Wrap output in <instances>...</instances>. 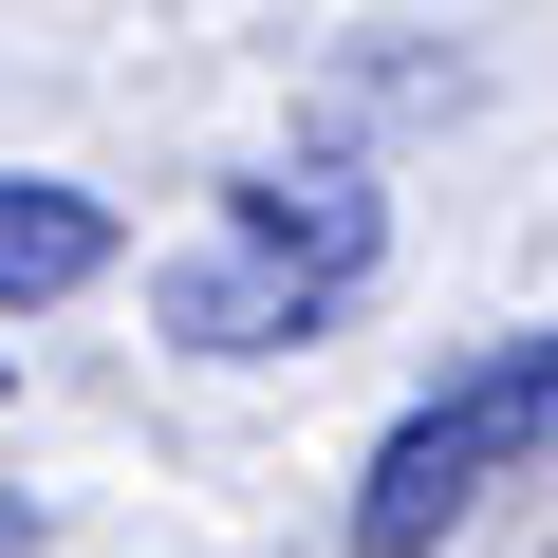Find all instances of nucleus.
Returning <instances> with one entry per match:
<instances>
[{
  "mask_svg": "<svg viewBox=\"0 0 558 558\" xmlns=\"http://www.w3.org/2000/svg\"><path fill=\"white\" fill-rule=\"evenodd\" d=\"M521 465H558V336H484L391 447H373V484H354V558H428L484 484H521Z\"/></svg>",
  "mask_w": 558,
  "mask_h": 558,
  "instance_id": "obj_2",
  "label": "nucleus"
},
{
  "mask_svg": "<svg viewBox=\"0 0 558 558\" xmlns=\"http://www.w3.org/2000/svg\"><path fill=\"white\" fill-rule=\"evenodd\" d=\"M373 242H391V205L354 168H242L223 223L168 260V336L186 354H279V336H317L354 279H373Z\"/></svg>",
  "mask_w": 558,
  "mask_h": 558,
  "instance_id": "obj_1",
  "label": "nucleus"
},
{
  "mask_svg": "<svg viewBox=\"0 0 558 558\" xmlns=\"http://www.w3.org/2000/svg\"><path fill=\"white\" fill-rule=\"evenodd\" d=\"M75 279H112V205L57 186V168H0V317L75 299Z\"/></svg>",
  "mask_w": 558,
  "mask_h": 558,
  "instance_id": "obj_3",
  "label": "nucleus"
},
{
  "mask_svg": "<svg viewBox=\"0 0 558 558\" xmlns=\"http://www.w3.org/2000/svg\"><path fill=\"white\" fill-rule=\"evenodd\" d=\"M20 539H38V484H0V558H20Z\"/></svg>",
  "mask_w": 558,
  "mask_h": 558,
  "instance_id": "obj_4",
  "label": "nucleus"
}]
</instances>
